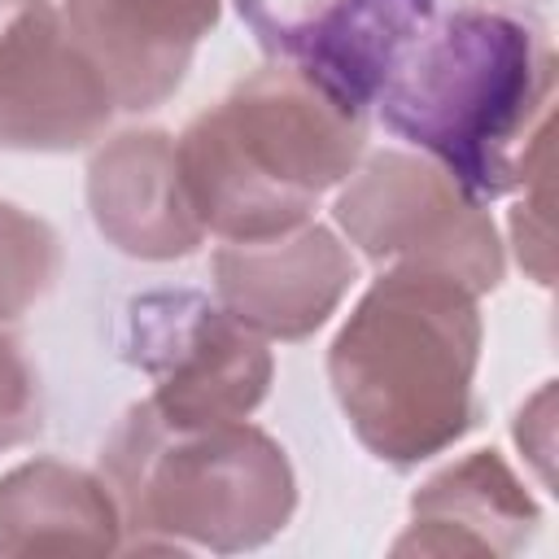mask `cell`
Returning <instances> with one entry per match:
<instances>
[{
  "instance_id": "7c38bea8",
  "label": "cell",
  "mask_w": 559,
  "mask_h": 559,
  "mask_svg": "<svg viewBox=\"0 0 559 559\" xmlns=\"http://www.w3.org/2000/svg\"><path fill=\"white\" fill-rule=\"evenodd\" d=\"M411 528H450L428 550H489L507 555L524 546L537 528V502L524 493V485L507 472V463L493 450H476L459 467L441 472L424 485L415 498V524Z\"/></svg>"
},
{
  "instance_id": "277c9868",
  "label": "cell",
  "mask_w": 559,
  "mask_h": 559,
  "mask_svg": "<svg viewBox=\"0 0 559 559\" xmlns=\"http://www.w3.org/2000/svg\"><path fill=\"white\" fill-rule=\"evenodd\" d=\"M109 476L135 528H162L210 550H240L284 528L293 476L284 450L240 419L175 424L148 406L131 411L109 445Z\"/></svg>"
},
{
  "instance_id": "3957f363",
  "label": "cell",
  "mask_w": 559,
  "mask_h": 559,
  "mask_svg": "<svg viewBox=\"0 0 559 559\" xmlns=\"http://www.w3.org/2000/svg\"><path fill=\"white\" fill-rule=\"evenodd\" d=\"M476 293L432 271L380 280L332 345L336 397L389 463H415L472 424Z\"/></svg>"
},
{
  "instance_id": "ba28073f",
  "label": "cell",
  "mask_w": 559,
  "mask_h": 559,
  "mask_svg": "<svg viewBox=\"0 0 559 559\" xmlns=\"http://www.w3.org/2000/svg\"><path fill=\"white\" fill-rule=\"evenodd\" d=\"M240 17L319 92L362 114L415 35L437 17V0H336L306 22H275L258 0H240Z\"/></svg>"
},
{
  "instance_id": "9c48e42d",
  "label": "cell",
  "mask_w": 559,
  "mask_h": 559,
  "mask_svg": "<svg viewBox=\"0 0 559 559\" xmlns=\"http://www.w3.org/2000/svg\"><path fill=\"white\" fill-rule=\"evenodd\" d=\"M218 0H70L66 26L122 109L157 105L214 26Z\"/></svg>"
},
{
  "instance_id": "8fae6325",
  "label": "cell",
  "mask_w": 559,
  "mask_h": 559,
  "mask_svg": "<svg viewBox=\"0 0 559 559\" xmlns=\"http://www.w3.org/2000/svg\"><path fill=\"white\" fill-rule=\"evenodd\" d=\"M92 205L100 231L140 258H175L201 240V223L179 183L175 144L157 131L122 135L96 157Z\"/></svg>"
},
{
  "instance_id": "4fadbf2b",
  "label": "cell",
  "mask_w": 559,
  "mask_h": 559,
  "mask_svg": "<svg viewBox=\"0 0 559 559\" xmlns=\"http://www.w3.org/2000/svg\"><path fill=\"white\" fill-rule=\"evenodd\" d=\"M109 493L61 463H26L0 480V550H109Z\"/></svg>"
},
{
  "instance_id": "30bf717a",
  "label": "cell",
  "mask_w": 559,
  "mask_h": 559,
  "mask_svg": "<svg viewBox=\"0 0 559 559\" xmlns=\"http://www.w3.org/2000/svg\"><path fill=\"white\" fill-rule=\"evenodd\" d=\"M349 280V258L319 231H284L266 240H231L218 253V288L227 310L262 332L301 336L328 319Z\"/></svg>"
},
{
  "instance_id": "6da1fadb",
  "label": "cell",
  "mask_w": 559,
  "mask_h": 559,
  "mask_svg": "<svg viewBox=\"0 0 559 559\" xmlns=\"http://www.w3.org/2000/svg\"><path fill=\"white\" fill-rule=\"evenodd\" d=\"M376 105L384 127L428 148L472 201L502 197L550 127V52L528 22L467 4L415 35Z\"/></svg>"
},
{
  "instance_id": "8992f818",
  "label": "cell",
  "mask_w": 559,
  "mask_h": 559,
  "mask_svg": "<svg viewBox=\"0 0 559 559\" xmlns=\"http://www.w3.org/2000/svg\"><path fill=\"white\" fill-rule=\"evenodd\" d=\"M131 358L157 376L153 411L175 424L245 419L271 380L249 323L197 293H153L131 306Z\"/></svg>"
},
{
  "instance_id": "52a82bcc",
  "label": "cell",
  "mask_w": 559,
  "mask_h": 559,
  "mask_svg": "<svg viewBox=\"0 0 559 559\" xmlns=\"http://www.w3.org/2000/svg\"><path fill=\"white\" fill-rule=\"evenodd\" d=\"M109 105L48 0H0V144L74 148L105 127Z\"/></svg>"
},
{
  "instance_id": "7a4b0ae2",
  "label": "cell",
  "mask_w": 559,
  "mask_h": 559,
  "mask_svg": "<svg viewBox=\"0 0 559 559\" xmlns=\"http://www.w3.org/2000/svg\"><path fill=\"white\" fill-rule=\"evenodd\" d=\"M362 144L354 109L293 66L253 74L175 148L183 197L201 227L227 240L293 231L323 188L349 175Z\"/></svg>"
},
{
  "instance_id": "9a60e30c",
  "label": "cell",
  "mask_w": 559,
  "mask_h": 559,
  "mask_svg": "<svg viewBox=\"0 0 559 559\" xmlns=\"http://www.w3.org/2000/svg\"><path fill=\"white\" fill-rule=\"evenodd\" d=\"M39 428V406H35V376L17 345L0 341V450L31 437Z\"/></svg>"
},
{
  "instance_id": "5bb4252c",
  "label": "cell",
  "mask_w": 559,
  "mask_h": 559,
  "mask_svg": "<svg viewBox=\"0 0 559 559\" xmlns=\"http://www.w3.org/2000/svg\"><path fill=\"white\" fill-rule=\"evenodd\" d=\"M57 271V240L44 223L0 205V323L22 314Z\"/></svg>"
},
{
  "instance_id": "5b68a950",
  "label": "cell",
  "mask_w": 559,
  "mask_h": 559,
  "mask_svg": "<svg viewBox=\"0 0 559 559\" xmlns=\"http://www.w3.org/2000/svg\"><path fill=\"white\" fill-rule=\"evenodd\" d=\"M336 214L371 258L402 262V271H432L472 293L493 288L502 275L493 223L454 179L424 162L376 157Z\"/></svg>"
}]
</instances>
